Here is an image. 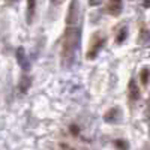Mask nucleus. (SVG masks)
Here are the masks:
<instances>
[{"instance_id": "1", "label": "nucleus", "mask_w": 150, "mask_h": 150, "mask_svg": "<svg viewBox=\"0 0 150 150\" xmlns=\"http://www.w3.org/2000/svg\"><path fill=\"white\" fill-rule=\"evenodd\" d=\"M80 47V27H66L62 42V53H60V63L63 69H69L74 62L75 56L78 53Z\"/></svg>"}, {"instance_id": "2", "label": "nucleus", "mask_w": 150, "mask_h": 150, "mask_svg": "<svg viewBox=\"0 0 150 150\" xmlns=\"http://www.w3.org/2000/svg\"><path fill=\"white\" fill-rule=\"evenodd\" d=\"M104 44H105V36H102L101 33H96L92 38L90 47H89V50H87V59L93 60L99 54V51H101V48L104 47Z\"/></svg>"}, {"instance_id": "3", "label": "nucleus", "mask_w": 150, "mask_h": 150, "mask_svg": "<svg viewBox=\"0 0 150 150\" xmlns=\"http://www.w3.org/2000/svg\"><path fill=\"white\" fill-rule=\"evenodd\" d=\"M78 18H80V9H78V0H72L69 5V12L66 18V26L68 27H77L78 26Z\"/></svg>"}, {"instance_id": "4", "label": "nucleus", "mask_w": 150, "mask_h": 150, "mask_svg": "<svg viewBox=\"0 0 150 150\" xmlns=\"http://www.w3.org/2000/svg\"><path fill=\"white\" fill-rule=\"evenodd\" d=\"M122 8H123L122 0H108L107 11H108V14H111L112 17H119L122 14Z\"/></svg>"}, {"instance_id": "5", "label": "nucleus", "mask_w": 150, "mask_h": 150, "mask_svg": "<svg viewBox=\"0 0 150 150\" xmlns=\"http://www.w3.org/2000/svg\"><path fill=\"white\" fill-rule=\"evenodd\" d=\"M15 56H17V62H18V65H20L24 71H27V69L30 68V63H29V57L26 56V51H24V48H23V47L17 48Z\"/></svg>"}, {"instance_id": "6", "label": "nucleus", "mask_w": 150, "mask_h": 150, "mask_svg": "<svg viewBox=\"0 0 150 150\" xmlns=\"http://www.w3.org/2000/svg\"><path fill=\"white\" fill-rule=\"evenodd\" d=\"M120 111H119V108H110L107 112H105V116H104V120L107 122V123H117L120 119Z\"/></svg>"}, {"instance_id": "7", "label": "nucleus", "mask_w": 150, "mask_h": 150, "mask_svg": "<svg viewBox=\"0 0 150 150\" xmlns=\"http://www.w3.org/2000/svg\"><path fill=\"white\" fill-rule=\"evenodd\" d=\"M30 86H32V78L27 77V75H23V77L20 78V83H18V89L20 92L24 95V93H27L29 89H30Z\"/></svg>"}, {"instance_id": "8", "label": "nucleus", "mask_w": 150, "mask_h": 150, "mask_svg": "<svg viewBox=\"0 0 150 150\" xmlns=\"http://www.w3.org/2000/svg\"><path fill=\"white\" fill-rule=\"evenodd\" d=\"M35 12H36V0H27V23L30 24L35 18Z\"/></svg>"}, {"instance_id": "9", "label": "nucleus", "mask_w": 150, "mask_h": 150, "mask_svg": "<svg viewBox=\"0 0 150 150\" xmlns=\"http://www.w3.org/2000/svg\"><path fill=\"white\" fill-rule=\"evenodd\" d=\"M128 92H129V98H131V101H137V99L140 98V89H138V86H137V83H135L134 80L129 83Z\"/></svg>"}, {"instance_id": "10", "label": "nucleus", "mask_w": 150, "mask_h": 150, "mask_svg": "<svg viewBox=\"0 0 150 150\" xmlns=\"http://www.w3.org/2000/svg\"><path fill=\"white\" fill-rule=\"evenodd\" d=\"M128 38V27H122L120 30H119V35L116 36V42L117 44H122L125 39Z\"/></svg>"}, {"instance_id": "11", "label": "nucleus", "mask_w": 150, "mask_h": 150, "mask_svg": "<svg viewBox=\"0 0 150 150\" xmlns=\"http://www.w3.org/2000/svg\"><path fill=\"white\" fill-rule=\"evenodd\" d=\"M140 78H141V83H143L144 86H147V84H149V78H150V71H149L147 68H144V69L141 71V74H140Z\"/></svg>"}, {"instance_id": "12", "label": "nucleus", "mask_w": 150, "mask_h": 150, "mask_svg": "<svg viewBox=\"0 0 150 150\" xmlns=\"http://www.w3.org/2000/svg\"><path fill=\"white\" fill-rule=\"evenodd\" d=\"M114 146H116L119 150H128V143L125 141V140H117V141H114Z\"/></svg>"}, {"instance_id": "13", "label": "nucleus", "mask_w": 150, "mask_h": 150, "mask_svg": "<svg viewBox=\"0 0 150 150\" xmlns=\"http://www.w3.org/2000/svg\"><path fill=\"white\" fill-rule=\"evenodd\" d=\"M102 3V0H89V5L90 6H98V5H101Z\"/></svg>"}, {"instance_id": "14", "label": "nucleus", "mask_w": 150, "mask_h": 150, "mask_svg": "<svg viewBox=\"0 0 150 150\" xmlns=\"http://www.w3.org/2000/svg\"><path fill=\"white\" fill-rule=\"evenodd\" d=\"M51 3H53V5H56V6H59V5L63 3V0H51Z\"/></svg>"}, {"instance_id": "15", "label": "nucleus", "mask_w": 150, "mask_h": 150, "mask_svg": "<svg viewBox=\"0 0 150 150\" xmlns=\"http://www.w3.org/2000/svg\"><path fill=\"white\" fill-rule=\"evenodd\" d=\"M143 6L144 8H150V0H143Z\"/></svg>"}, {"instance_id": "16", "label": "nucleus", "mask_w": 150, "mask_h": 150, "mask_svg": "<svg viewBox=\"0 0 150 150\" xmlns=\"http://www.w3.org/2000/svg\"><path fill=\"white\" fill-rule=\"evenodd\" d=\"M71 129H72V134H74V135H77V134H78V128H75V126H71Z\"/></svg>"}, {"instance_id": "17", "label": "nucleus", "mask_w": 150, "mask_h": 150, "mask_svg": "<svg viewBox=\"0 0 150 150\" xmlns=\"http://www.w3.org/2000/svg\"><path fill=\"white\" fill-rule=\"evenodd\" d=\"M8 2H11V3H12V2H17V0H8Z\"/></svg>"}]
</instances>
